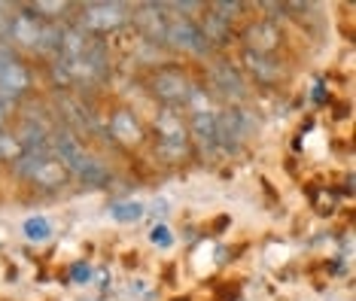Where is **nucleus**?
<instances>
[{
    "mask_svg": "<svg viewBox=\"0 0 356 301\" xmlns=\"http://www.w3.org/2000/svg\"><path fill=\"white\" fill-rule=\"evenodd\" d=\"M143 213H147V207H143L140 201H119V204L110 207V216L116 219V222H137Z\"/></svg>",
    "mask_w": 356,
    "mask_h": 301,
    "instance_id": "obj_9",
    "label": "nucleus"
},
{
    "mask_svg": "<svg viewBox=\"0 0 356 301\" xmlns=\"http://www.w3.org/2000/svg\"><path fill=\"white\" fill-rule=\"evenodd\" d=\"M22 231H25V238H28V241L43 243V241H49V238H52V222H49L46 216H31V219H25Z\"/></svg>",
    "mask_w": 356,
    "mask_h": 301,
    "instance_id": "obj_6",
    "label": "nucleus"
},
{
    "mask_svg": "<svg viewBox=\"0 0 356 301\" xmlns=\"http://www.w3.org/2000/svg\"><path fill=\"white\" fill-rule=\"evenodd\" d=\"M149 241L156 243V247H171V243H174V234H171V229H168V225H156V229L149 231Z\"/></svg>",
    "mask_w": 356,
    "mask_h": 301,
    "instance_id": "obj_11",
    "label": "nucleus"
},
{
    "mask_svg": "<svg viewBox=\"0 0 356 301\" xmlns=\"http://www.w3.org/2000/svg\"><path fill=\"white\" fill-rule=\"evenodd\" d=\"M113 134L122 143H134L137 137H140V128H137V122L128 116V113H116V116H113Z\"/></svg>",
    "mask_w": 356,
    "mask_h": 301,
    "instance_id": "obj_8",
    "label": "nucleus"
},
{
    "mask_svg": "<svg viewBox=\"0 0 356 301\" xmlns=\"http://www.w3.org/2000/svg\"><path fill=\"white\" fill-rule=\"evenodd\" d=\"M156 88L161 97H168V101H183V97H189V86H186V79L174 76V73H165V76L156 79Z\"/></svg>",
    "mask_w": 356,
    "mask_h": 301,
    "instance_id": "obj_5",
    "label": "nucleus"
},
{
    "mask_svg": "<svg viewBox=\"0 0 356 301\" xmlns=\"http://www.w3.org/2000/svg\"><path fill=\"white\" fill-rule=\"evenodd\" d=\"M0 101H6V97H3V92H0Z\"/></svg>",
    "mask_w": 356,
    "mask_h": 301,
    "instance_id": "obj_15",
    "label": "nucleus"
},
{
    "mask_svg": "<svg viewBox=\"0 0 356 301\" xmlns=\"http://www.w3.org/2000/svg\"><path fill=\"white\" fill-rule=\"evenodd\" d=\"M34 180L43 186H58V183H64V168L55 158H46L43 165L34 170Z\"/></svg>",
    "mask_w": 356,
    "mask_h": 301,
    "instance_id": "obj_10",
    "label": "nucleus"
},
{
    "mask_svg": "<svg viewBox=\"0 0 356 301\" xmlns=\"http://www.w3.org/2000/svg\"><path fill=\"white\" fill-rule=\"evenodd\" d=\"M6 119V101H0V122Z\"/></svg>",
    "mask_w": 356,
    "mask_h": 301,
    "instance_id": "obj_14",
    "label": "nucleus"
},
{
    "mask_svg": "<svg viewBox=\"0 0 356 301\" xmlns=\"http://www.w3.org/2000/svg\"><path fill=\"white\" fill-rule=\"evenodd\" d=\"M128 19L125 3H92L86 6V24L95 31H110Z\"/></svg>",
    "mask_w": 356,
    "mask_h": 301,
    "instance_id": "obj_1",
    "label": "nucleus"
},
{
    "mask_svg": "<svg viewBox=\"0 0 356 301\" xmlns=\"http://www.w3.org/2000/svg\"><path fill=\"white\" fill-rule=\"evenodd\" d=\"M192 134L198 137V143L204 146V149H216V146H222V137H220V119L213 116L210 110H198L195 116H192Z\"/></svg>",
    "mask_w": 356,
    "mask_h": 301,
    "instance_id": "obj_2",
    "label": "nucleus"
},
{
    "mask_svg": "<svg viewBox=\"0 0 356 301\" xmlns=\"http://www.w3.org/2000/svg\"><path fill=\"white\" fill-rule=\"evenodd\" d=\"M15 149H19V146H13L10 140H6V134H0V152H3V156H13Z\"/></svg>",
    "mask_w": 356,
    "mask_h": 301,
    "instance_id": "obj_13",
    "label": "nucleus"
},
{
    "mask_svg": "<svg viewBox=\"0 0 356 301\" xmlns=\"http://www.w3.org/2000/svg\"><path fill=\"white\" fill-rule=\"evenodd\" d=\"M159 128H161V146L171 152H180L186 146V128L177 122L174 113H165V116L159 119Z\"/></svg>",
    "mask_w": 356,
    "mask_h": 301,
    "instance_id": "obj_4",
    "label": "nucleus"
},
{
    "mask_svg": "<svg viewBox=\"0 0 356 301\" xmlns=\"http://www.w3.org/2000/svg\"><path fill=\"white\" fill-rule=\"evenodd\" d=\"M13 34L19 43H40V34H43V28L31 19V15H19L13 24Z\"/></svg>",
    "mask_w": 356,
    "mask_h": 301,
    "instance_id": "obj_7",
    "label": "nucleus"
},
{
    "mask_svg": "<svg viewBox=\"0 0 356 301\" xmlns=\"http://www.w3.org/2000/svg\"><path fill=\"white\" fill-rule=\"evenodd\" d=\"M88 277H92V271H88L86 265H76V268H74V280H76V283H86Z\"/></svg>",
    "mask_w": 356,
    "mask_h": 301,
    "instance_id": "obj_12",
    "label": "nucleus"
},
{
    "mask_svg": "<svg viewBox=\"0 0 356 301\" xmlns=\"http://www.w3.org/2000/svg\"><path fill=\"white\" fill-rule=\"evenodd\" d=\"M168 37H171V43H177L180 49H192V52H204L207 49V37L201 34V28L198 24H192V22H174L171 28H168Z\"/></svg>",
    "mask_w": 356,
    "mask_h": 301,
    "instance_id": "obj_3",
    "label": "nucleus"
}]
</instances>
